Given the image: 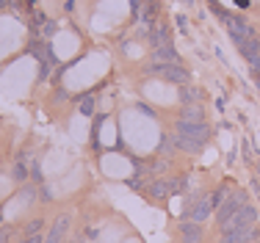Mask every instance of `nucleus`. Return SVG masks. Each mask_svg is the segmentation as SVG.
<instances>
[{"mask_svg": "<svg viewBox=\"0 0 260 243\" xmlns=\"http://www.w3.org/2000/svg\"><path fill=\"white\" fill-rule=\"evenodd\" d=\"M42 229H45V219H30L22 227V235H42Z\"/></svg>", "mask_w": 260, "mask_h": 243, "instance_id": "a211bd4d", "label": "nucleus"}, {"mask_svg": "<svg viewBox=\"0 0 260 243\" xmlns=\"http://www.w3.org/2000/svg\"><path fill=\"white\" fill-rule=\"evenodd\" d=\"M216 213L213 202H210V194H188L183 202V221H197V224H205L210 216Z\"/></svg>", "mask_w": 260, "mask_h": 243, "instance_id": "f257e3e1", "label": "nucleus"}, {"mask_svg": "<svg viewBox=\"0 0 260 243\" xmlns=\"http://www.w3.org/2000/svg\"><path fill=\"white\" fill-rule=\"evenodd\" d=\"M175 235H177V243H202L205 240V227L197 224V221H183L180 219Z\"/></svg>", "mask_w": 260, "mask_h": 243, "instance_id": "423d86ee", "label": "nucleus"}, {"mask_svg": "<svg viewBox=\"0 0 260 243\" xmlns=\"http://www.w3.org/2000/svg\"><path fill=\"white\" fill-rule=\"evenodd\" d=\"M169 185H172V196H180L188 191V174H177V177H169Z\"/></svg>", "mask_w": 260, "mask_h": 243, "instance_id": "2eb2a0df", "label": "nucleus"}, {"mask_svg": "<svg viewBox=\"0 0 260 243\" xmlns=\"http://www.w3.org/2000/svg\"><path fill=\"white\" fill-rule=\"evenodd\" d=\"M150 75H158V78L177 83V86H185L191 80V72L183 64H150Z\"/></svg>", "mask_w": 260, "mask_h": 243, "instance_id": "20e7f679", "label": "nucleus"}, {"mask_svg": "<svg viewBox=\"0 0 260 243\" xmlns=\"http://www.w3.org/2000/svg\"><path fill=\"white\" fill-rule=\"evenodd\" d=\"M30 177H34L36 183H42V169H39V163H30Z\"/></svg>", "mask_w": 260, "mask_h": 243, "instance_id": "5701e85b", "label": "nucleus"}, {"mask_svg": "<svg viewBox=\"0 0 260 243\" xmlns=\"http://www.w3.org/2000/svg\"><path fill=\"white\" fill-rule=\"evenodd\" d=\"M175 133L185 135L191 141H200V144L208 147L210 141V124L208 122H188V119H177L175 122Z\"/></svg>", "mask_w": 260, "mask_h": 243, "instance_id": "7ed1b4c3", "label": "nucleus"}, {"mask_svg": "<svg viewBox=\"0 0 260 243\" xmlns=\"http://www.w3.org/2000/svg\"><path fill=\"white\" fill-rule=\"evenodd\" d=\"M255 224H257V207L255 204H244L219 232H235V229H246V227H255Z\"/></svg>", "mask_w": 260, "mask_h": 243, "instance_id": "39448f33", "label": "nucleus"}, {"mask_svg": "<svg viewBox=\"0 0 260 243\" xmlns=\"http://www.w3.org/2000/svg\"><path fill=\"white\" fill-rule=\"evenodd\" d=\"M11 238H14V229L9 227V224H0V243H11Z\"/></svg>", "mask_w": 260, "mask_h": 243, "instance_id": "412c9836", "label": "nucleus"}, {"mask_svg": "<svg viewBox=\"0 0 260 243\" xmlns=\"http://www.w3.org/2000/svg\"><path fill=\"white\" fill-rule=\"evenodd\" d=\"M244 204H249V194H246L244 188H233L230 194H227V199H224V202L219 204V210L213 213V219H216V224H219V229L224 227V224L230 221L233 216L238 213L241 207H244Z\"/></svg>", "mask_w": 260, "mask_h": 243, "instance_id": "f03ea898", "label": "nucleus"}, {"mask_svg": "<svg viewBox=\"0 0 260 243\" xmlns=\"http://www.w3.org/2000/svg\"><path fill=\"white\" fill-rule=\"evenodd\" d=\"M202 99V91L200 89H194V86H180V102L183 105H191V102H200Z\"/></svg>", "mask_w": 260, "mask_h": 243, "instance_id": "4468645a", "label": "nucleus"}, {"mask_svg": "<svg viewBox=\"0 0 260 243\" xmlns=\"http://www.w3.org/2000/svg\"><path fill=\"white\" fill-rule=\"evenodd\" d=\"M175 152H177L175 138H172V135H164V138H160V144H158V149H155V155H158V158H166V160H169Z\"/></svg>", "mask_w": 260, "mask_h": 243, "instance_id": "ddd939ff", "label": "nucleus"}, {"mask_svg": "<svg viewBox=\"0 0 260 243\" xmlns=\"http://www.w3.org/2000/svg\"><path fill=\"white\" fill-rule=\"evenodd\" d=\"M20 243H45V238L42 235H22Z\"/></svg>", "mask_w": 260, "mask_h": 243, "instance_id": "4be33fe9", "label": "nucleus"}, {"mask_svg": "<svg viewBox=\"0 0 260 243\" xmlns=\"http://www.w3.org/2000/svg\"><path fill=\"white\" fill-rule=\"evenodd\" d=\"M28 174H30V169H28L25 163H22V160H17L14 169H11V177H14L17 183H28Z\"/></svg>", "mask_w": 260, "mask_h": 243, "instance_id": "f3484780", "label": "nucleus"}, {"mask_svg": "<svg viewBox=\"0 0 260 243\" xmlns=\"http://www.w3.org/2000/svg\"><path fill=\"white\" fill-rule=\"evenodd\" d=\"M39 199H42V202H50V199H53V194H50L47 188H39Z\"/></svg>", "mask_w": 260, "mask_h": 243, "instance_id": "b1692460", "label": "nucleus"}, {"mask_svg": "<svg viewBox=\"0 0 260 243\" xmlns=\"http://www.w3.org/2000/svg\"><path fill=\"white\" fill-rule=\"evenodd\" d=\"M0 221H3V213H0Z\"/></svg>", "mask_w": 260, "mask_h": 243, "instance_id": "bb28decb", "label": "nucleus"}, {"mask_svg": "<svg viewBox=\"0 0 260 243\" xmlns=\"http://www.w3.org/2000/svg\"><path fill=\"white\" fill-rule=\"evenodd\" d=\"M89 243H94V240H89Z\"/></svg>", "mask_w": 260, "mask_h": 243, "instance_id": "cd10ccee", "label": "nucleus"}, {"mask_svg": "<svg viewBox=\"0 0 260 243\" xmlns=\"http://www.w3.org/2000/svg\"><path fill=\"white\" fill-rule=\"evenodd\" d=\"M20 196L25 199V202H34V199L39 196V188H36V185H30V183H22V188H20Z\"/></svg>", "mask_w": 260, "mask_h": 243, "instance_id": "6ab92c4d", "label": "nucleus"}, {"mask_svg": "<svg viewBox=\"0 0 260 243\" xmlns=\"http://www.w3.org/2000/svg\"><path fill=\"white\" fill-rule=\"evenodd\" d=\"M150 42H152V50L158 47H172V33L166 25H155V28L150 30Z\"/></svg>", "mask_w": 260, "mask_h": 243, "instance_id": "1a4fd4ad", "label": "nucleus"}, {"mask_svg": "<svg viewBox=\"0 0 260 243\" xmlns=\"http://www.w3.org/2000/svg\"><path fill=\"white\" fill-rule=\"evenodd\" d=\"M172 138H175V147H177V152L200 155L202 149H205V144H200V141H191V138H185V135H180V133H175Z\"/></svg>", "mask_w": 260, "mask_h": 243, "instance_id": "9d476101", "label": "nucleus"}, {"mask_svg": "<svg viewBox=\"0 0 260 243\" xmlns=\"http://www.w3.org/2000/svg\"><path fill=\"white\" fill-rule=\"evenodd\" d=\"M70 229H72V216H70V213L55 216V221H53L50 232L45 235V243H64V238L70 235Z\"/></svg>", "mask_w": 260, "mask_h": 243, "instance_id": "0eeeda50", "label": "nucleus"}, {"mask_svg": "<svg viewBox=\"0 0 260 243\" xmlns=\"http://www.w3.org/2000/svg\"><path fill=\"white\" fill-rule=\"evenodd\" d=\"M180 119H188V122H205V108H202L200 102L183 105V111H180Z\"/></svg>", "mask_w": 260, "mask_h": 243, "instance_id": "f8f14e48", "label": "nucleus"}, {"mask_svg": "<svg viewBox=\"0 0 260 243\" xmlns=\"http://www.w3.org/2000/svg\"><path fill=\"white\" fill-rule=\"evenodd\" d=\"M230 191H233V188L224 183V185H219V188H216L213 194H210V202H213V207H216V210H219V204L227 199V194H230Z\"/></svg>", "mask_w": 260, "mask_h": 243, "instance_id": "dca6fc26", "label": "nucleus"}, {"mask_svg": "<svg viewBox=\"0 0 260 243\" xmlns=\"http://www.w3.org/2000/svg\"><path fill=\"white\" fill-rule=\"evenodd\" d=\"M3 6H17V0H0V9H3Z\"/></svg>", "mask_w": 260, "mask_h": 243, "instance_id": "a878e982", "label": "nucleus"}, {"mask_svg": "<svg viewBox=\"0 0 260 243\" xmlns=\"http://www.w3.org/2000/svg\"><path fill=\"white\" fill-rule=\"evenodd\" d=\"M144 194H147V199H152V202H166V199L172 196L169 177H152L150 183H147Z\"/></svg>", "mask_w": 260, "mask_h": 243, "instance_id": "6e6552de", "label": "nucleus"}, {"mask_svg": "<svg viewBox=\"0 0 260 243\" xmlns=\"http://www.w3.org/2000/svg\"><path fill=\"white\" fill-rule=\"evenodd\" d=\"M152 64H180V55L175 47H158L152 50Z\"/></svg>", "mask_w": 260, "mask_h": 243, "instance_id": "9b49d317", "label": "nucleus"}, {"mask_svg": "<svg viewBox=\"0 0 260 243\" xmlns=\"http://www.w3.org/2000/svg\"><path fill=\"white\" fill-rule=\"evenodd\" d=\"M53 30H55V25H53V22H45V30H42V33H45V36H50Z\"/></svg>", "mask_w": 260, "mask_h": 243, "instance_id": "393cba45", "label": "nucleus"}, {"mask_svg": "<svg viewBox=\"0 0 260 243\" xmlns=\"http://www.w3.org/2000/svg\"><path fill=\"white\" fill-rule=\"evenodd\" d=\"M94 108H97V99L94 97H86L83 102H80V114H86V116L94 114Z\"/></svg>", "mask_w": 260, "mask_h": 243, "instance_id": "aec40b11", "label": "nucleus"}]
</instances>
